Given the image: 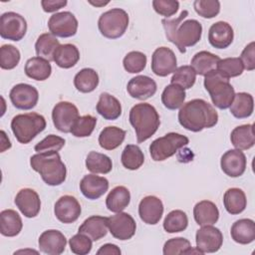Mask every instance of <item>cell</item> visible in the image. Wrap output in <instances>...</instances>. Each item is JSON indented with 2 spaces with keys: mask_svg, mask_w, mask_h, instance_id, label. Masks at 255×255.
Returning <instances> with one entry per match:
<instances>
[{
  "mask_svg": "<svg viewBox=\"0 0 255 255\" xmlns=\"http://www.w3.org/2000/svg\"><path fill=\"white\" fill-rule=\"evenodd\" d=\"M216 70L224 77L230 79L240 76L244 68L239 58H225L218 61Z\"/></svg>",
  "mask_w": 255,
  "mask_h": 255,
  "instance_id": "cell-46",
  "label": "cell"
},
{
  "mask_svg": "<svg viewBox=\"0 0 255 255\" xmlns=\"http://www.w3.org/2000/svg\"><path fill=\"white\" fill-rule=\"evenodd\" d=\"M78 20L70 11L53 14L48 21L50 33L55 37L69 38L75 36L78 30Z\"/></svg>",
  "mask_w": 255,
  "mask_h": 255,
  "instance_id": "cell-11",
  "label": "cell"
},
{
  "mask_svg": "<svg viewBox=\"0 0 255 255\" xmlns=\"http://www.w3.org/2000/svg\"><path fill=\"white\" fill-rule=\"evenodd\" d=\"M234 38V32L230 24L224 21H218L212 24L208 31L209 44L216 49H225L231 45Z\"/></svg>",
  "mask_w": 255,
  "mask_h": 255,
  "instance_id": "cell-22",
  "label": "cell"
},
{
  "mask_svg": "<svg viewBox=\"0 0 255 255\" xmlns=\"http://www.w3.org/2000/svg\"><path fill=\"white\" fill-rule=\"evenodd\" d=\"M80 60L79 49L74 44L60 45L54 53L53 61L56 65L63 69L74 67Z\"/></svg>",
  "mask_w": 255,
  "mask_h": 255,
  "instance_id": "cell-31",
  "label": "cell"
},
{
  "mask_svg": "<svg viewBox=\"0 0 255 255\" xmlns=\"http://www.w3.org/2000/svg\"><path fill=\"white\" fill-rule=\"evenodd\" d=\"M99 85V75L91 68H84L74 78V86L81 93H91Z\"/></svg>",
  "mask_w": 255,
  "mask_h": 255,
  "instance_id": "cell-38",
  "label": "cell"
},
{
  "mask_svg": "<svg viewBox=\"0 0 255 255\" xmlns=\"http://www.w3.org/2000/svg\"><path fill=\"white\" fill-rule=\"evenodd\" d=\"M126 130L118 127H107L101 131L99 135V144L102 148L113 150L119 147L126 137Z\"/></svg>",
  "mask_w": 255,
  "mask_h": 255,
  "instance_id": "cell-36",
  "label": "cell"
},
{
  "mask_svg": "<svg viewBox=\"0 0 255 255\" xmlns=\"http://www.w3.org/2000/svg\"><path fill=\"white\" fill-rule=\"evenodd\" d=\"M187 15L188 11L183 10L177 18L161 20L167 40L174 44L180 53H185L187 47L197 44L202 35L200 22L195 19L183 21Z\"/></svg>",
  "mask_w": 255,
  "mask_h": 255,
  "instance_id": "cell-1",
  "label": "cell"
},
{
  "mask_svg": "<svg viewBox=\"0 0 255 255\" xmlns=\"http://www.w3.org/2000/svg\"><path fill=\"white\" fill-rule=\"evenodd\" d=\"M66 140L56 134H49L40 142H38L34 149L39 152H48V151H59L64 145Z\"/></svg>",
  "mask_w": 255,
  "mask_h": 255,
  "instance_id": "cell-51",
  "label": "cell"
},
{
  "mask_svg": "<svg viewBox=\"0 0 255 255\" xmlns=\"http://www.w3.org/2000/svg\"><path fill=\"white\" fill-rule=\"evenodd\" d=\"M27 32L25 18L16 12H5L0 17V36L11 41H20Z\"/></svg>",
  "mask_w": 255,
  "mask_h": 255,
  "instance_id": "cell-9",
  "label": "cell"
},
{
  "mask_svg": "<svg viewBox=\"0 0 255 255\" xmlns=\"http://www.w3.org/2000/svg\"><path fill=\"white\" fill-rule=\"evenodd\" d=\"M146 56L143 53L139 51H131L125 56L123 65L127 72L136 74L143 71L146 66Z\"/></svg>",
  "mask_w": 255,
  "mask_h": 255,
  "instance_id": "cell-47",
  "label": "cell"
},
{
  "mask_svg": "<svg viewBox=\"0 0 255 255\" xmlns=\"http://www.w3.org/2000/svg\"><path fill=\"white\" fill-rule=\"evenodd\" d=\"M109 185V180L106 177L88 174L80 181V190L86 198L95 200L108 191Z\"/></svg>",
  "mask_w": 255,
  "mask_h": 255,
  "instance_id": "cell-23",
  "label": "cell"
},
{
  "mask_svg": "<svg viewBox=\"0 0 255 255\" xmlns=\"http://www.w3.org/2000/svg\"><path fill=\"white\" fill-rule=\"evenodd\" d=\"M108 229V217L93 215L80 225L78 231L89 236L93 241H98L107 235Z\"/></svg>",
  "mask_w": 255,
  "mask_h": 255,
  "instance_id": "cell-24",
  "label": "cell"
},
{
  "mask_svg": "<svg viewBox=\"0 0 255 255\" xmlns=\"http://www.w3.org/2000/svg\"><path fill=\"white\" fill-rule=\"evenodd\" d=\"M121 160L127 169L136 170L143 164L144 155L138 145L128 144L122 152Z\"/></svg>",
  "mask_w": 255,
  "mask_h": 255,
  "instance_id": "cell-41",
  "label": "cell"
},
{
  "mask_svg": "<svg viewBox=\"0 0 255 255\" xmlns=\"http://www.w3.org/2000/svg\"><path fill=\"white\" fill-rule=\"evenodd\" d=\"M230 113L236 119H246L253 114L254 100L248 93L235 94L233 102L231 104Z\"/></svg>",
  "mask_w": 255,
  "mask_h": 255,
  "instance_id": "cell-34",
  "label": "cell"
},
{
  "mask_svg": "<svg viewBox=\"0 0 255 255\" xmlns=\"http://www.w3.org/2000/svg\"><path fill=\"white\" fill-rule=\"evenodd\" d=\"M231 238L239 244H249L255 240V223L252 219L242 218L235 221L230 230Z\"/></svg>",
  "mask_w": 255,
  "mask_h": 255,
  "instance_id": "cell-26",
  "label": "cell"
},
{
  "mask_svg": "<svg viewBox=\"0 0 255 255\" xmlns=\"http://www.w3.org/2000/svg\"><path fill=\"white\" fill-rule=\"evenodd\" d=\"M108 227L113 237L124 241L130 239L134 235L136 224L130 214L118 212L108 217Z\"/></svg>",
  "mask_w": 255,
  "mask_h": 255,
  "instance_id": "cell-12",
  "label": "cell"
},
{
  "mask_svg": "<svg viewBox=\"0 0 255 255\" xmlns=\"http://www.w3.org/2000/svg\"><path fill=\"white\" fill-rule=\"evenodd\" d=\"M82 208L78 199L72 195H63L55 203L54 213L62 223H73L81 215Z\"/></svg>",
  "mask_w": 255,
  "mask_h": 255,
  "instance_id": "cell-16",
  "label": "cell"
},
{
  "mask_svg": "<svg viewBox=\"0 0 255 255\" xmlns=\"http://www.w3.org/2000/svg\"><path fill=\"white\" fill-rule=\"evenodd\" d=\"M15 204L27 218L36 217L41 209V200L38 193L32 188H22L15 197Z\"/></svg>",
  "mask_w": 255,
  "mask_h": 255,
  "instance_id": "cell-18",
  "label": "cell"
},
{
  "mask_svg": "<svg viewBox=\"0 0 255 255\" xmlns=\"http://www.w3.org/2000/svg\"><path fill=\"white\" fill-rule=\"evenodd\" d=\"M239 59L245 70L253 71L255 69V43L254 42H250L243 49Z\"/></svg>",
  "mask_w": 255,
  "mask_h": 255,
  "instance_id": "cell-53",
  "label": "cell"
},
{
  "mask_svg": "<svg viewBox=\"0 0 255 255\" xmlns=\"http://www.w3.org/2000/svg\"><path fill=\"white\" fill-rule=\"evenodd\" d=\"M162 214L163 204L158 197L147 195L140 200L138 204V215L144 223L155 225L161 219Z\"/></svg>",
  "mask_w": 255,
  "mask_h": 255,
  "instance_id": "cell-20",
  "label": "cell"
},
{
  "mask_svg": "<svg viewBox=\"0 0 255 255\" xmlns=\"http://www.w3.org/2000/svg\"><path fill=\"white\" fill-rule=\"evenodd\" d=\"M196 81V73L191 66L184 65L176 68L170 79L171 84L180 86L182 89H190Z\"/></svg>",
  "mask_w": 255,
  "mask_h": 255,
  "instance_id": "cell-43",
  "label": "cell"
},
{
  "mask_svg": "<svg viewBox=\"0 0 255 255\" xmlns=\"http://www.w3.org/2000/svg\"><path fill=\"white\" fill-rule=\"evenodd\" d=\"M30 165L47 185L57 186L66 180L67 168L58 151L37 152L31 156Z\"/></svg>",
  "mask_w": 255,
  "mask_h": 255,
  "instance_id": "cell-3",
  "label": "cell"
},
{
  "mask_svg": "<svg viewBox=\"0 0 255 255\" xmlns=\"http://www.w3.org/2000/svg\"><path fill=\"white\" fill-rule=\"evenodd\" d=\"M89 3L94 5V6H105V5H107L109 3V1H107V2H103V1H96V2L89 1Z\"/></svg>",
  "mask_w": 255,
  "mask_h": 255,
  "instance_id": "cell-56",
  "label": "cell"
},
{
  "mask_svg": "<svg viewBox=\"0 0 255 255\" xmlns=\"http://www.w3.org/2000/svg\"><path fill=\"white\" fill-rule=\"evenodd\" d=\"M129 123L135 130L138 143L147 140L157 130L160 125L159 115L155 108L147 103L134 105L129 111Z\"/></svg>",
  "mask_w": 255,
  "mask_h": 255,
  "instance_id": "cell-4",
  "label": "cell"
},
{
  "mask_svg": "<svg viewBox=\"0 0 255 255\" xmlns=\"http://www.w3.org/2000/svg\"><path fill=\"white\" fill-rule=\"evenodd\" d=\"M67 3L68 2L66 0H42L41 1L42 8L47 13L56 12L61 8L65 7Z\"/></svg>",
  "mask_w": 255,
  "mask_h": 255,
  "instance_id": "cell-54",
  "label": "cell"
},
{
  "mask_svg": "<svg viewBox=\"0 0 255 255\" xmlns=\"http://www.w3.org/2000/svg\"><path fill=\"white\" fill-rule=\"evenodd\" d=\"M45 118L37 113H27L15 116L11 121V129L16 139L23 144L29 143L37 134L46 128Z\"/></svg>",
  "mask_w": 255,
  "mask_h": 255,
  "instance_id": "cell-6",
  "label": "cell"
},
{
  "mask_svg": "<svg viewBox=\"0 0 255 255\" xmlns=\"http://www.w3.org/2000/svg\"><path fill=\"white\" fill-rule=\"evenodd\" d=\"M193 217L200 226L213 225L219 218V210L212 201L201 200L193 207Z\"/></svg>",
  "mask_w": 255,
  "mask_h": 255,
  "instance_id": "cell-25",
  "label": "cell"
},
{
  "mask_svg": "<svg viewBox=\"0 0 255 255\" xmlns=\"http://www.w3.org/2000/svg\"><path fill=\"white\" fill-rule=\"evenodd\" d=\"M80 118L78 108L70 102H59L52 111V120L55 128L65 133L71 132V129Z\"/></svg>",
  "mask_w": 255,
  "mask_h": 255,
  "instance_id": "cell-10",
  "label": "cell"
},
{
  "mask_svg": "<svg viewBox=\"0 0 255 255\" xmlns=\"http://www.w3.org/2000/svg\"><path fill=\"white\" fill-rule=\"evenodd\" d=\"M24 71L26 76L30 79L36 81H45L51 76L52 66L46 59L41 57H33L27 60Z\"/></svg>",
  "mask_w": 255,
  "mask_h": 255,
  "instance_id": "cell-28",
  "label": "cell"
},
{
  "mask_svg": "<svg viewBox=\"0 0 255 255\" xmlns=\"http://www.w3.org/2000/svg\"><path fill=\"white\" fill-rule=\"evenodd\" d=\"M220 58L208 51H200L196 53L191 59L190 66L195 71L196 75L205 76L212 70L216 69Z\"/></svg>",
  "mask_w": 255,
  "mask_h": 255,
  "instance_id": "cell-35",
  "label": "cell"
},
{
  "mask_svg": "<svg viewBox=\"0 0 255 255\" xmlns=\"http://www.w3.org/2000/svg\"><path fill=\"white\" fill-rule=\"evenodd\" d=\"M203 85L215 107L220 110H226L231 106L235 91L228 78L215 69L204 76Z\"/></svg>",
  "mask_w": 255,
  "mask_h": 255,
  "instance_id": "cell-5",
  "label": "cell"
},
{
  "mask_svg": "<svg viewBox=\"0 0 255 255\" xmlns=\"http://www.w3.org/2000/svg\"><path fill=\"white\" fill-rule=\"evenodd\" d=\"M152 7L157 14L168 19L177 12L179 2L176 0H153Z\"/></svg>",
  "mask_w": 255,
  "mask_h": 255,
  "instance_id": "cell-52",
  "label": "cell"
},
{
  "mask_svg": "<svg viewBox=\"0 0 255 255\" xmlns=\"http://www.w3.org/2000/svg\"><path fill=\"white\" fill-rule=\"evenodd\" d=\"M246 156L240 149H229L220 159V166L222 171L230 177L241 176L246 169Z\"/></svg>",
  "mask_w": 255,
  "mask_h": 255,
  "instance_id": "cell-17",
  "label": "cell"
},
{
  "mask_svg": "<svg viewBox=\"0 0 255 255\" xmlns=\"http://www.w3.org/2000/svg\"><path fill=\"white\" fill-rule=\"evenodd\" d=\"M23 227L20 215L13 209H5L0 213V232L3 236L14 237Z\"/></svg>",
  "mask_w": 255,
  "mask_h": 255,
  "instance_id": "cell-30",
  "label": "cell"
},
{
  "mask_svg": "<svg viewBox=\"0 0 255 255\" xmlns=\"http://www.w3.org/2000/svg\"><path fill=\"white\" fill-rule=\"evenodd\" d=\"M128 14L121 8H113L104 12L98 21L101 34L108 39L122 37L128 27Z\"/></svg>",
  "mask_w": 255,
  "mask_h": 255,
  "instance_id": "cell-7",
  "label": "cell"
},
{
  "mask_svg": "<svg viewBox=\"0 0 255 255\" xmlns=\"http://www.w3.org/2000/svg\"><path fill=\"white\" fill-rule=\"evenodd\" d=\"M96 110L108 121H115L122 115V105L120 101L109 93H102L100 95Z\"/></svg>",
  "mask_w": 255,
  "mask_h": 255,
  "instance_id": "cell-27",
  "label": "cell"
},
{
  "mask_svg": "<svg viewBox=\"0 0 255 255\" xmlns=\"http://www.w3.org/2000/svg\"><path fill=\"white\" fill-rule=\"evenodd\" d=\"M130 201L129 190L123 185L114 187L106 198V206L112 212H122Z\"/></svg>",
  "mask_w": 255,
  "mask_h": 255,
  "instance_id": "cell-33",
  "label": "cell"
},
{
  "mask_svg": "<svg viewBox=\"0 0 255 255\" xmlns=\"http://www.w3.org/2000/svg\"><path fill=\"white\" fill-rule=\"evenodd\" d=\"M188 218L184 211L175 209L170 211L163 220V229L167 233L181 232L187 228Z\"/></svg>",
  "mask_w": 255,
  "mask_h": 255,
  "instance_id": "cell-42",
  "label": "cell"
},
{
  "mask_svg": "<svg viewBox=\"0 0 255 255\" xmlns=\"http://www.w3.org/2000/svg\"><path fill=\"white\" fill-rule=\"evenodd\" d=\"M86 167L93 173L107 174L113 168L112 159L101 152L90 151L86 158Z\"/></svg>",
  "mask_w": 255,
  "mask_h": 255,
  "instance_id": "cell-40",
  "label": "cell"
},
{
  "mask_svg": "<svg viewBox=\"0 0 255 255\" xmlns=\"http://www.w3.org/2000/svg\"><path fill=\"white\" fill-rule=\"evenodd\" d=\"M253 125H242L233 128L230 134V140L236 149L246 150L251 148L255 143Z\"/></svg>",
  "mask_w": 255,
  "mask_h": 255,
  "instance_id": "cell-29",
  "label": "cell"
},
{
  "mask_svg": "<svg viewBox=\"0 0 255 255\" xmlns=\"http://www.w3.org/2000/svg\"><path fill=\"white\" fill-rule=\"evenodd\" d=\"M196 247L204 253L217 252L223 243L221 231L212 225H203L195 234Z\"/></svg>",
  "mask_w": 255,
  "mask_h": 255,
  "instance_id": "cell-14",
  "label": "cell"
},
{
  "mask_svg": "<svg viewBox=\"0 0 255 255\" xmlns=\"http://www.w3.org/2000/svg\"><path fill=\"white\" fill-rule=\"evenodd\" d=\"M39 249L48 255H60L65 251L67 239L65 235L56 229L44 231L38 240Z\"/></svg>",
  "mask_w": 255,
  "mask_h": 255,
  "instance_id": "cell-19",
  "label": "cell"
},
{
  "mask_svg": "<svg viewBox=\"0 0 255 255\" xmlns=\"http://www.w3.org/2000/svg\"><path fill=\"white\" fill-rule=\"evenodd\" d=\"M193 7L199 16L206 19L214 18L220 12V2L218 0H195Z\"/></svg>",
  "mask_w": 255,
  "mask_h": 255,
  "instance_id": "cell-48",
  "label": "cell"
},
{
  "mask_svg": "<svg viewBox=\"0 0 255 255\" xmlns=\"http://www.w3.org/2000/svg\"><path fill=\"white\" fill-rule=\"evenodd\" d=\"M20 51L13 45L5 44L0 48V67L3 70H12L20 62Z\"/></svg>",
  "mask_w": 255,
  "mask_h": 255,
  "instance_id": "cell-44",
  "label": "cell"
},
{
  "mask_svg": "<svg viewBox=\"0 0 255 255\" xmlns=\"http://www.w3.org/2000/svg\"><path fill=\"white\" fill-rule=\"evenodd\" d=\"M9 98L16 109L28 111L36 107L39 100V93L35 87L20 83L11 89Z\"/></svg>",
  "mask_w": 255,
  "mask_h": 255,
  "instance_id": "cell-13",
  "label": "cell"
},
{
  "mask_svg": "<svg viewBox=\"0 0 255 255\" xmlns=\"http://www.w3.org/2000/svg\"><path fill=\"white\" fill-rule=\"evenodd\" d=\"M69 245L73 253L77 255H87L92 250L93 240L83 233H78L70 238Z\"/></svg>",
  "mask_w": 255,
  "mask_h": 255,
  "instance_id": "cell-49",
  "label": "cell"
},
{
  "mask_svg": "<svg viewBox=\"0 0 255 255\" xmlns=\"http://www.w3.org/2000/svg\"><path fill=\"white\" fill-rule=\"evenodd\" d=\"M122 253L121 249L112 243H107L101 246V248L97 251L98 255H120Z\"/></svg>",
  "mask_w": 255,
  "mask_h": 255,
  "instance_id": "cell-55",
  "label": "cell"
},
{
  "mask_svg": "<svg viewBox=\"0 0 255 255\" xmlns=\"http://www.w3.org/2000/svg\"><path fill=\"white\" fill-rule=\"evenodd\" d=\"M185 90L175 84L166 86L161 94V102L168 110H177L181 108L185 101Z\"/></svg>",
  "mask_w": 255,
  "mask_h": 255,
  "instance_id": "cell-39",
  "label": "cell"
},
{
  "mask_svg": "<svg viewBox=\"0 0 255 255\" xmlns=\"http://www.w3.org/2000/svg\"><path fill=\"white\" fill-rule=\"evenodd\" d=\"M97 125V118L91 115L80 117L74 124L71 133L76 137H87L92 134Z\"/></svg>",
  "mask_w": 255,
  "mask_h": 255,
  "instance_id": "cell-45",
  "label": "cell"
},
{
  "mask_svg": "<svg viewBox=\"0 0 255 255\" xmlns=\"http://www.w3.org/2000/svg\"><path fill=\"white\" fill-rule=\"evenodd\" d=\"M59 40L51 33H44L41 34L36 43H35V51L37 57H41L43 59L53 61L54 53L57 48L60 46Z\"/></svg>",
  "mask_w": 255,
  "mask_h": 255,
  "instance_id": "cell-37",
  "label": "cell"
},
{
  "mask_svg": "<svg viewBox=\"0 0 255 255\" xmlns=\"http://www.w3.org/2000/svg\"><path fill=\"white\" fill-rule=\"evenodd\" d=\"M223 204L226 211L232 215L243 212L247 205V199L244 191L237 187L229 188L223 195Z\"/></svg>",
  "mask_w": 255,
  "mask_h": 255,
  "instance_id": "cell-32",
  "label": "cell"
},
{
  "mask_svg": "<svg viewBox=\"0 0 255 255\" xmlns=\"http://www.w3.org/2000/svg\"><path fill=\"white\" fill-rule=\"evenodd\" d=\"M178 122L185 129L198 132L204 128H213L218 122V114L208 102L194 99L181 106Z\"/></svg>",
  "mask_w": 255,
  "mask_h": 255,
  "instance_id": "cell-2",
  "label": "cell"
},
{
  "mask_svg": "<svg viewBox=\"0 0 255 255\" xmlns=\"http://www.w3.org/2000/svg\"><path fill=\"white\" fill-rule=\"evenodd\" d=\"M177 60L167 47L156 48L151 56V71L158 77H166L176 70Z\"/></svg>",
  "mask_w": 255,
  "mask_h": 255,
  "instance_id": "cell-15",
  "label": "cell"
},
{
  "mask_svg": "<svg viewBox=\"0 0 255 255\" xmlns=\"http://www.w3.org/2000/svg\"><path fill=\"white\" fill-rule=\"evenodd\" d=\"M157 90L156 83L147 76H135L131 78L127 86V91L133 99L144 101L151 98Z\"/></svg>",
  "mask_w": 255,
  "mask_h": 255,
  "instance_id": "cell-21",
  "label": "cell"
},
{
  "mask_svg": "<svg viewBox=\"0 0 255 255\" xmlns=\"http://www.w3.org/2000/svg\"><path fill=\"white\" fill-rule=\"evenodd\" d=\"M188 143L189 139L187 136L177 132H168L150 143L149 153L154 161H163Z\"/></svg>",
  "mask_w": 255,
  "mask_h": 255,
  "instance_id": "cell-8",
  "label": "cell"
},
{
  "mask_svg": "<svg viewBox=\"0 0 255 255\" xmlns=\"http://www.w3.org/2000/svg\"><path fill=\"white\" fill-rule=\"evenodd\" d=\"M191 247L189 240L183 237H175L168 239L163 245V254L164 255H177V254H186L187 250Z\"/></svg>",
  "mask_w": 255,
  "mask_h": 255,
  "instance_id": "cell-50",
  "label": "cell"
}]
</instances>
